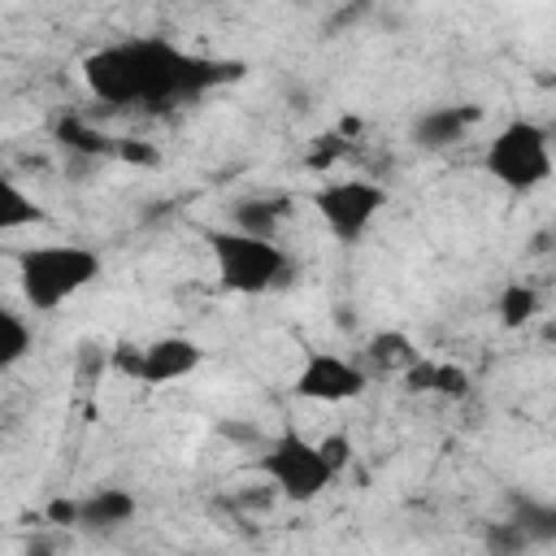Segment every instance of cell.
<instances>
[{
    "label": "cell",
    "instance_id": "6da1fadb",
    "mask_svg": "<svg viewBox=\"0 0 556 556\" xmlns=\"http://www.w3.org/2000/svg\"><path fill=\"white\" fill-rule=\"evenodd\" d=\"M239 61H217L187 52L161 35H135L122 43H104L83 56V87L113 109L143 104V109H169L187 104L230 78H239Z\"/></svg>",
    "mask_w": 556,
    "mask_h": 556
},
{
    "label": "cell",
    "instance_id": "7a4b0ae2",
    "mask_svg": "<svg viewBox=\"0 0 556 556\" xmlns=\"http://www.w3.org/2000/svg\"><path fill=\"white\" fill-rule=\"evenodd\" d=\"M104 261L87 243H30L17 252V291L30 313H52L100 278Z\"/></svg>",
    "mask_w": 556,
    "mask_h": 556
},
{
    "label": "cell",
    "instance_id": "3957f363",
    "mask_svg": "<svg viewBox=\"0 0 556 556\" xmlns=\"http://www.w3.org/2000/svg\"><path fill=\"white\" fill-rule=\"evenodd\" d=\"M204 248L213 256V274L235 295H265L291 282V256L274 239H252L230 226H208Z\"/></svg>",
    "mask_w": 556,
    "mask_h": 556
},
{
    "label": "cell",
    "instance_id": "277c9868",
    "mask_svg": "<svg viewBox=\"0 0 556 556\" xmlns=\"http://www.w3.org/2000/svg\"><path fill=\"white\" fill-rule=\"evenodd\" d=\"M482 169L491 182H500L513 195H530L539 191L552 174H556V152H552V135L547 126L530 122V117H513L504 122L482 152Z\"/></svg>",
    "mask_w": 556,
    "mask_h": 556
},
{
    "label": "cell",
    "instance_id": "5b68a950",
    "mask_svg": "<svg viewBox=\"0 0 556 556\" xmlns=\"http://www.w3.org/2000/svg\"><path fill=\"white\" fill-rule=\"evenodd\" d=\"M256 469L265 473L269 491L282 495V500H291V504L317 500L339 478V469L326 460L321 443L308 439L295 426H282L278 434H269V443L256 452Z\"/></svg>",
    "mask_w": 556,
    "mask_h": 556
},
{
    "label": "cell",
    "instance_id": "8992f818",
    "mask_svg": "<svg viewBox=\"0 0 556 556\" xmlns=\"http://www.w3.org/2000/svg\"><path fill=\"white\" fill-rule=\"evenodd\" d=\"M382 208H387V187L369 178H330L326 187L313 191V213L339 243H361Z\"/></svg>",
    "mask_w": 556,
    "mask_h": 556
},
{
    "label": "cell",
    "instance_id": "52a82bcc",
    "mask_svg": "<svg viewBox=\"0 0 556 556\" xmlns=\"http://www.w3.org/2000/svg\"><path fill=\"white\" fill-rule=\"evenodd\" d=\"M109 361H113V369H122V374L135 378V382L165 387V382H178V378L195 374L200 361H204V348H200L191 334H161V339H152V343H143V348L117 343Z\"/></svg>",
    "mask_w": 556,
    "mask_h": 556
},
{
    "label": "cell",
    "instance_id": "ba28073f",
    "mask_svg": "<svg viewBox=\"0 0 556 556\" xmlns=\"http://www.w3.org/2000/svg\"><path fill=\"white\" fill-rule=\"evenodd\" d=\"M291 391L313 404H348L369 391V369L339 352H308L304 365L295 369Z\"/></svg>",
    "mask_w": 556,
    "mask_h": 556
},
{
    "label": "cell",
    "instance_id": "9c48e42d",
    "mask_svg": "<svg viewBox=\"0 0 556 556\" xmlns=\"http://www.w3.org/2000/svg\"><path fill=\"white\" fill-rule=\"evenodd\" d=\"M482 117L478 104H430L408 122V139L426 152H443L465 139V130Z\"/></svg>",
    "mask_w": 556,
    "mask_h": 556
},
{
    "label": "cell",
    "instance_id": "30bf717a",
    "mask_svg": "<svg viewBox=\"0 0 556 556\" xmlns=\"http://www.w3.org/2000/svg\"><path fill=\"white\" fill-rule=\"evenodd\" d=\"M139 513V500L126 486H96L78 500V530H117Z\"/></svg>",
    "mask_w": 556,
    "mask_h": 556
},
{
    "label": "cell",
    "instance_id": "8fae6325",
    "mask_svg": "<svg viewBox=\"0 0 556 556\" xmlns=\"http://www.w3.org/2000/svg\"><path fill=\"white\" fill-rule=\"evenodd\" d=\"M282 222H287V204L269 200V195H243V200H230V208H226V226L239 235H252V239L278 243Z\"/></svg>",
    "mask_w": 556,
    "mask_h": 556
},
{
    "label": "cell",
    "instance_id": "7c38bea8",
    "mask_svg": "<svg viewBox=\"0 0 556 556\" xmlns=\"http://www.w3.org/2000/svg\"><path fill=\"white\" fill-rule=\"evenodd\" d=\"M56 143L70 152V156H83V161H104V156H117V143L104 135V130H96L91 122H83V117H74V113H65L61 122H56Z\"/></svg>",
    "mask_w": 556,
    "mask_h": 556
},
{
    "label": "cell",
    "instance_id": "4fadbf2b",
    "mask_svg": "<svg viewBox=\"0 0 556 556\" xmlns=\"http://www.w3.org/2000/svg\"><path fill=\"white\" fill-rule=\"evenodd\" d=\"M35 222H43L39 200H35L13 174H4V178H0V230H4V235H17V230H26V226H35Z\"/></svg>",
    "mask_w": 556,
    "mask_h": 556
},
{
    "label": "cell",
    "instance_id": "5bb4252c",
    "mask_svg": "<svg viewBox=\"0 0 556 556\" xmlns=\"http://www.w3.org/2000/svg\"><path fill=\"white\" fill-rule=\"evenodd\" d=\"M365 356H369V365L382 369V374H404L408 365L421 361L417 348H413V339L400 334V330H378V334L365 343Z\"/></svg>",
    "mask_w": 556,
    "mask_h": 556
},
{
    "label": "cell",
    "instance_id": "9a60e30c",
    "mask_svg": "<svg viewBox=\"0 0 556 556\" xmlns=\"http://www.w3.org/2000/svg\"><path fill=\"white\" fill-rule=\"evenodd\" d=\"M508 521L526 534L530 547H534V543H556V504H547V500H530V495L513 500Z\"/></svg>",
    "mask_w": 556,
    "mask_h": 556
},
{
    "label": "cell",
    "instance_id": "2e32d148",
    "mask_svg": "<svg viewBox=\"0 0 556 556\" xmlns=\"http://www.w3.org/2000/svg\"><path fill=\"white\" fill-rule=\"evenodd\" d=\"M35 348V330L17 308H0V374L17 369Z\"/></svg>",
    "mask_w": 556,
    "mask_h": 556
},
{
    "label": "cell",
    "instance_id": "e0dca14e",
    "mask_svg": "<svg viewBox=\"0 0 556 556\" xmlns=\"http://www.w3.org/2000/svg\"><path fill=\"white\" fill-rule=\"evenodd\" d=\"M495 313H500V321H504L508 330H517V326H526V321L539 313V291L526 287V282H508V287L500 291V300H495Z\"/></svg>",
    "mask_w": 556,
    "mask_h": 556
},
{
    "label": "cell",
    "instance_id": "ac0fdd59",
    "mask_svg": "<svg viewBox=\"0 0 556 556\" xmlns=\"http://www.w3.org/2000/svg\"><path fill=\"white\" fill-rule=\"evenodd\" d=\"M430 391H434V395L465 400V395L473 391V378H469L465 365H443V361H434V369H430Z\"/></svg>",
    "mask_w": 556,
    "mask_h": 556
},
{
    "label": "cell",
    "instance_id": "d6986e66",
    "mask_svg": "<svg viewBox=\"0 0 556 556\" xmlns=\"http://www.w3.org/2000/svg\"><path fill=\"white\" fill-rule=\"evenodd\" d=\"M482 543H486V552L491 556H521L530 543H526V534L504 517V521H491L486 530H482Z\"/></svg>",
    "mask_w": 556,
    "mask_h": 556
},
{
    "label": "cell",
    "instance_id": "ffe728a7",
    "mask_svg": "<svg viewBox=\"0 0 556 556\" xmlns=\"http://www.w3.org/2000/svg\"><path fill=\"white\" fill-rule=\"evenodd\" d=\"M217 434H226L230 443L252 447V452H261V447L269 443V434H265V430H256L252 421H222V426H217Z\"/></svg>",
    "mask_w": 556,
    "mask_h": 556
},
{
    "label": "cell",
    "instance_id": "44dd1931",
    "mask_svg": "<svg viewBox=\"0 0 556 556\" xmlns=\"http://www.w3.org/2000/svg\"><path fill=\"white\" fill-rule=\"evenodd\" d=\"M43 517L52 521V526H78V500H52L48 508H43Z\"/></svg>",
    "mask_w": 556,
    "mask_h": 556
},
{
    "label": "cell",
    "instance_id": "7402d4cb",
    "mask_svg": "<svg viewBox=\"0 0 556 556\" xmlns=\"http://www.w3.org/2000/svg\"><path fill=\"white\" fill-rule=\"evenodd\" d=\"M321 443V452H326V460L334 465V469H343L348 465V456H352V443L343 439V434H326V439H317Z\"/></svg>",
    "mask_w": 556,
    "mask_h": 556
},
{
    "label": "cell",
    "instance_id": "603a6c76",
    "mask_svg": "<svg viewBox=\"0 0 556 556\" xmlns=\"http://www.w3.org/2000/svg\"><path fill=\"white\" fill-rule=\"evenodd\" d=\"M117 156L122 161H130V165H152L156 161V148H148V143H117Z\"/></svg>",
    "mask_w": 556,
    "mask_h": 556
},
{
    "label": "cell",
    "instance_id": "cb8c5ba5",
    "mask_svg": "<svg viewBox=\"0 0 556 556\" xmlns=\"http://www.w3.org/2000/svg\"><path fill=\"white\" fill-rule=\"evenodd\" d=\"M547 87H552V91H556V74H547Z\"/></svg>",
    "mask_w": 556,
    "mask_h": 556
}]
</instances>
